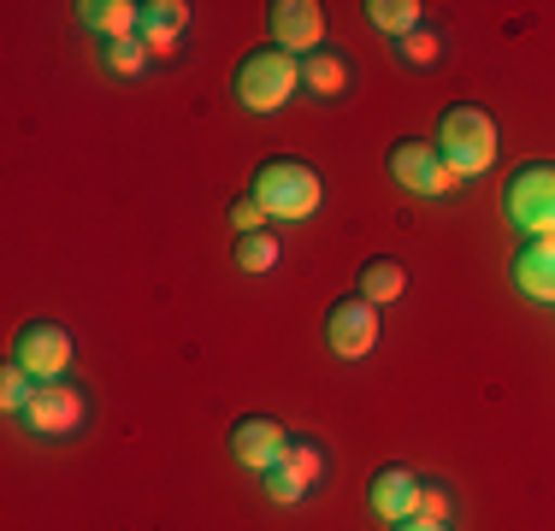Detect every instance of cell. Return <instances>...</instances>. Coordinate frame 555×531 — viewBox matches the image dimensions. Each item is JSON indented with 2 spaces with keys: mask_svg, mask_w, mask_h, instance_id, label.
Wrapping results in <instances>:
<instances>
[{
  "mask_svg": "<svg viewBox=\"0 0 555 531\" xmlns=\"http://www.w3.org/2000/svg\"><path fill=\"white\" fill-rule=\"evenodd\" d=\"M366 18H373L385 36H396V42H402V36H414L420 24H426V18H420V0H373V7H366Z\"/></svg>",
  "mask_w": 555,
  "mask_h": 531,
  "instance_id": "cell-19",
  "label": "cell"
},
{
  "mask_svg": "<svg viewBox=\"0 0 555 531\" xmlns=\"http://www.w3.org/2000/svg\"><path fill=\"white\" fill-rule=\"evenodd\" d=\"M255 195L260 207H267V219H284V224H301L313 219L325 202V183L313 166H301V159H267V166L255 171Z\"/></svg>",
  "mask_w": 555,
  "mask_h": 531,
  "instance_id": "cell-1",
  "label": "cell"
},
{
  "mask_svg": "<svg viewBox=\"0 0 555 531\" xmlns=\"http://www.w3.org/2000/svg\"><path fill=\"white\" fill-rule=\"evenodd\" d=\"M301 89H308V95H343V89H349V60H343V53L325 42V48H313L308 60H301Z\"/></svg>",
  "mask_w": 555,
  "mask_h": 531,
  "instance_id": "cell-16",
  "label": "cell"
},
{
  "mask_svg": "<svg viewBox=\"0 0 555 531\" xmlns=\"http://www.w3.org/2000/svg\"><path fill=\"white\" fill-rule=\"evenodd\" d=\"M101 65L113 77H142L154 65V53L142 48V36H118V42H101Z\"/></svg>",
  "mask_w": 555,
  "mask_h": 531,
  "instance_id": "cell-18",
  "label": "cell"
},
{
  "mask_svg": "<svg viewBox=\"0 0 555 531\" xmlns=\"http://www.w3.org/2000/svg\"><path fill=\"white\" fill-rule=\"evenodd\" d=\"M455 514V496L438 484V478H420V502H414V520H431V526H449Z\"/></svg>",
  "mask_w": 555,
  "mask_h": 531,
  "instance_id": "cell-23",
  "label": "cell"
},
{
  "mask_svg": "<svg viewBox=\"0 0 555 531\" xmlns=\"http://www.w3.org/2000/svg\"><path fill=\"white\" fill-rule=\"evenodd\" d=\"M278 255H284V248H278V236H272V231L236 236V266H243V272H272Z\"/></svg>",
  "mask_w": 555,
  "mask_h": 531,
  "instance_id": "cell-20",
  "label": "cell"
},
{
  "mask_svg": "<svg viewBox=\"0 0 555 531\" xmlns=\"http://www.w3.org/2000/svg\"><path fill=\"white\" fill-rule=\"evenodd\" d=\"M438 154L449 159L455 178H479V171H491L496 166V125H491V113L473 106V101H455L438 118Z\"/></svg>",
  "mask_w": 555,
  "mask_h": 531,
  "instance_id": "cell-2",
  "label": "cell"
},
{
  "mask_svg": "<svg viewBox=\"0 0 555 531\" xmlns=\"http://www.w3.org/2000/svg\"><path fill=\"white\" fill-rule=\"evenodd\" d=\"M325 472H332V455L320 449V437H289L284 461H278L267 478V496L278 502V508H289V502H301L313 484H325Z\"/></svg>",
  "mask_w": 555,
  "mask_h": 531,
  "instance_id": "cell-7",
  "label": "cell"
},
{
  "mask_svg": "<svg viewBox=\"0 0 555 531\" xmlns=\"http://www.w3.org/2000/svg\"><path fill=\"white\" fill-rule=\"evenodd\" d=\"M402 289H408V266L390 260V255L366 260L361 277H354V296H366L373 308H385V301H402Z\"/></svg>",
  "mask_w": 555,
  "mask_h": 531,
  "instance_id": "cell-17",
  "label": "cell"
},
{
  "mask_svg": "<svg viewBox=\"0 0 555 531\" xmlns=\"http://www.w3.org/2000/svg\"><path fill=\"white\" fill-rule=\"evenodd\" d=\"M267 224L272 219H267V207H260L255 195H236V202H231V231L236 236H255V231H267Z\"/></svg>",
  "mask_w": 555,
  "mask_h": 531,
  "instance_id": "cell-24",
  "label": "cell"
},
{
  "mask_svg": "<svg viewBox=\"0 0 555 531\" xmlns=\"http://www.w3.org/2000/svg\"><path fill=\"white\" fill-rule=\"evenodd\" d=\"M514 289L526 301H550L555 308V236H538L514 255Z\"/></svg>",
  "mask_w": 555,
  "mask_h": 531,
  "instance_id": "cell-14",
  "label": "cell"
},
{
  "mask_svg": "<svg viewBox=\"0 0 555 531\" xmlns=\"http://www.w3.org/2000/svg\"><path fill=\"white\" fill-rule=\"evenodd\" d=\"M12 361L30 372L36 384H54V378L72 372L77 342H72V331H65L60 319H30V325H18V337H12Z\"/></svg>",
  "mask_w": 555,
  "mask_h": 531,
  "instance_id": "cell-5",
  "label": "cell"
},
{
  "mask_svg": "<svg viewBox=\"0 0 555 531\" xmlns=\"http://www.w3.org/2000/svg\"><path fill=\"white\" fill-rule=\"evenodd\" d=\"M502 212H508L514 231H526L538 243V236H555V166L550 159H532V166H520L508 178V190H502Z\"/></svg>",
  "mask_w": 555,
  "mask_h": 531,
  "instance_id": "cell-4",
  "label": "cell"
},
{
  "mask_svg": "<svg viewBox=\"0 0 555 531\" xmlns=\"http://www.w3.org/2000/svg\"><path fill=\"white\" fill-rule=\"evenodd\" d=\"M30 396H36V378H30V372H24L18 361L0 366V407H7V414H24V407H30Z\"/></svg>",
  "mask_w": 555,
  "mask_h": 531,
  "instance_id": "cell-22",
  "label": "cell"
},
{
  "mask_svg": "<svg viewBox=\"0 0 555 531\" xmlns=\"http://www.w3.org/2000/svg\"><path fill=\"white\" fill-rule=\"evenodd\" d=\"M77 24L83 30H95L101 42H118V36H137L142 30V7H130V0H77Z\"/></svg>",
  "mask_w": 555,
  "mask_h": 531,
  "instance_id": "cell-15",
  "label": "cell"
},
{
  "mask_svg": "<svg viewBox=\"0 0 555 531\" xmlns=\"http://www.w3.org/2000/svg\"><path fill=\"white\" fill-rule=\"evenodd\" d=\"M267 30H272V48L308 60L313 48H325V7H320V0H272V7H267Z\"/></svg>",
  "mask_w": 555,
  "mask_h": 531,
  "instance_id": "cell-9",
  "label": "cell"
},
{
  "mask_svg": "<svg viewBox=\"0 0 555 531\" xmlns=\"http://www.w3.org/2000/svg\"><path fill=\"white\" fill-rule=\"evenodd\" d=\"M396 531H449V526H431V520H402Z\"/></svg>",
  "mask_w": 555,
  "mask_h": 531,
  "instance_id": "cell-25",
  "label": "cell"
},
{
  "mask_svg": "<svg viewBox=\"0 0 555 531\" xmlns=\"http://www.w3.org/2000/svg\"><path fill=\"white\" fill-rule=\"evenodd\" d=\"M414 502H420V478L414 467H378L373 472V484H366V508L378 514L385 526H402V520H414Z\"/></svg>",
  "mask_w": 555,
  "mask_h": 531,
  "instance_id": "cell-12",
  "label": "cell"
},
{
  "mask_svg": "<svg viewBox=\"0 0 555 531\" xmlns=\"http://www.w3.org/2000/svg\"><path fill=\"white\" fill-rule=\"evenodd\" d=\"M183 30H190V7H183V0H149V7H142L137 36L154 60H171V53L183 48Z\"/></svg>",
  "mask_w": 555,
  "mask_h": 531,
  "instance_id": "cell-13",
  "label": "cell"
},
{
  "mask_svg": "<svg viewBox=\"0 0 555 531\" xmlns=\"http://www.w3.org/2000/svg\"><path fill=\"white\" fill-rule=\"evenodd\" d=\"M390 178H396V190L420 195V202H443L461 183L455 171H449V159L438 154V142H420V137H402L390 148Z\"/></svg>",
  "mask_w": 555,
  "mask_h": 531,
  "instance_id": "cell-6",
  "label": "cell"
},
{
  "mask_svg": "<svg viewBox=\"0 0 555 531\" xmlns=\"http://www.w3.org/2000/svg\"><path fill=\"white\" fill-rule=\"evenodd\" d=\"M284 449H289V431L272 414H243L231 425V455L243 461L248 472H272L278 461H284Z\"/></svg>",
  "mask_w": 555,
  "mask_h": 531,
  "instance_id": "cell-11",
  "label": "cell"
},
{
  "mask_svg": "<svg viewBox=\"0 0 555 531\" xmlns=\"http://www.w3.org/2000/svg\"><path fill=\"white\" fill-rule=\"evenodd\" d=\"M325 342L343 354V361H366L378 349V308L366 296H343L325 313Z\"/></svg>",
  "mask_w": 555,
  "mask_h": 531,
  "instance_id": "cell-10",
  "label": "cell"
},
{
  "mask_svg": "<svg viewBox=\"0 0 555 531\" xmlns=\"http://www.w3.org/2000/svg\"><path fill=\"white\" fill-rule=\"evenodd\" d=\"M396 53H402V65L426 72V65H438V60H443V36L431 30V24H420L414 36H402V42H396Z\"/></svg>",
  "mask_w": 555,
  "mask_h": 531,
  "instance_id": "cell-21",
  "label": "cell"
},
{
  "mask_svg": "<svg viewBox=\"0 0 555 531\" xmlns=\"http://www.w3.org/2000/svg\"><path fill=\"white\" fill-rule=\"evenodd\" d=\"M301 89V60L284 48H255L243 53V65H236V101L248 106V113H278V106H289V95Z\"/></svg>",
  "mask_w": 555,
  "mask_h": 531,
  "instance_id": "cell-3",
  "label": "cell"
},
{
  "mask_svg": "<svg viewBox=\"0 0 555 531\" xmlns=\"http://www.w3.org/2000/svg\"><path fill=\"white\" fill-rule=\"evenodd\" d=\"M24 425H30V437H72L77 425L89 419V402H83V390L77 384H36V396H30V407L18 414Z\"/></svg>",
  "mask_w": 555,
  "mask_h": 531,
  "instance_id": "cell-8",
  "label": "cell"
}]
</instances>
